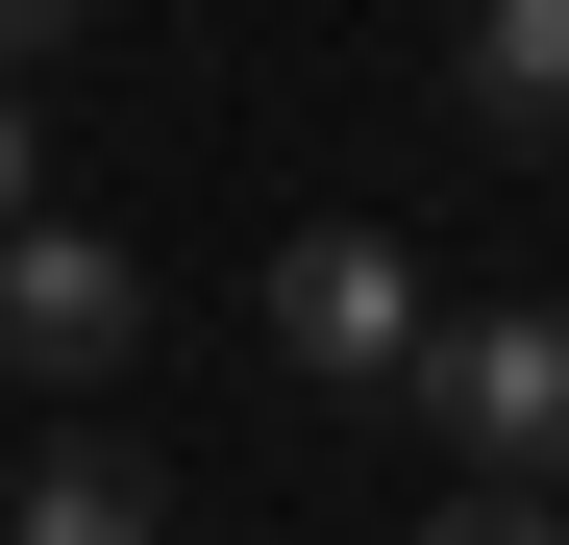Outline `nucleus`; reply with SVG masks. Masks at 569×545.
I'll use <instances>...</instances> for the list:
<instances>
[{
    "label": "nucleus",
    "instance_id": "obj_1",
    "mask_svg": "<svg viewBox=\"0 0 569 545\" xmlns=\"http://www.w3.org/2000/svg\"><path fill=\"white\" fill-rule=\"evenodd\" d=\"M421 422H446L496 496H569V298H470V323L421 347Z\"/></svg>",
    "mask_w": 569,
    "mask_h": 545
},
{
    "label": "nucleus",
    "instance_id": "obj_2",
    "mask_svg": "<svg viewBox=\"0 0 569 545\" xmlns=\"http://www.w3.org/2000/svg\"><path fill=\"white\" fill-rule=\"evenodd\" d=\"M272 347H298L322 397H421V347H446V298L397 272V224H298V248H272Z\"/></svg>",
    "mask_w": 569,
    "mask_h": 545
},
{
    "label": "nucleus",
    "instance_id": "obj_3",
    "mask_svg": "<svg viewBox=\"0 0 569 545\" xmlns=\"http://www.w3.org/2000/svg\"><path fill=\"white\" fill-rule=\"evenodd\" d=\"M124 347H149V272H124L100 224H26V248H0V373H50V397H100Z\"/></svg>",
    "mask_w": 569,
    "mask_h": 545
},
{
    "label": "nucleus",
    "instance_id": "obj_4",
    "mask_svg": "<svg viewBox=\"0 0 569 545\" xmlns=\"http://www.w3.org/2000/svg\"><path fill=\"white\" fill-rule=\"evenodd\" d=\"M470 125H496V149H569V0H470Z\"/></svg>",
    "mask_w": 569,
    "mask_h": 545
},
{
    "label": "nucleus",
    "instance_id": "obj_5",
    "mask_svg": "<svg viewBox=\"0 0 569 545\" xmlns=\"http://www.w3.org/2000/svg\"><path fill=\"white\" fill-rule=\"evenodd\" d=\"M0 545H173V496L124 472V446H50V472L0 496Z\"/></svg>",
    "mask_w": 569,
    "mask_h": 545
},
{
    "label": "nucleus",
    "instance_id": "obj_6",
    "mask_svg": "<svg viewBox=\"0 0 569 545\" xmlns=\"http://www.w3.org/2000/svg\"><path fill=\"white\" fill-rule=\"evenodd\" d=\"M397 545H569V496H496V472H446V521H397Z\"/></svg>",
    "mask_w": 569,
    "mask_h": 545
},
{
    "label": "nucleus",
    "instance_id": "obj_7",
    "mask_svg": "<svg viewBox=\"0 0 569 545\" xmlns=\"http://www.w3.org/2000/svg\"><path fill=\"white\" fill-rule=\"evenodd\" d=\"M0 248H26V75H0Z\"/></svg>",
    "mask_w": 569,
    "mask_h": 545
},
{
    "label": "nucleus",
    "instance_id": "obj_8",
    "mask_svg": "<svg viewBox=\"0 0 569 545\" xmlns=\"http://www.w3.org/2000/svg\"><path fill=\"white\" fill-rule=\"evenodd\" d=\"M50 26H74V0H0V75H26V50H50Z\"/></svg>",
    "mask_w": 569,
    "mask_h": 545
}]
</instances>
